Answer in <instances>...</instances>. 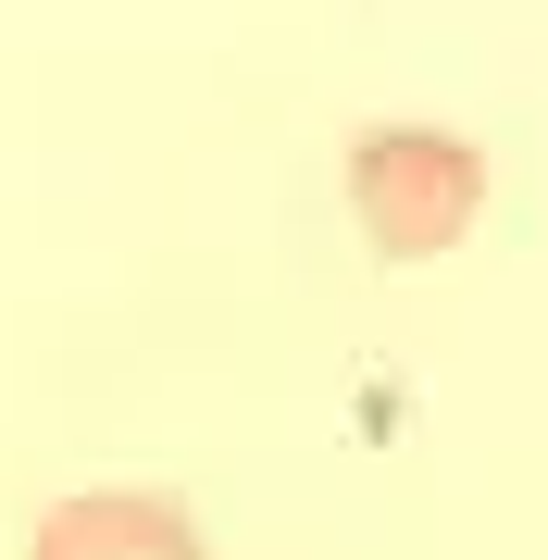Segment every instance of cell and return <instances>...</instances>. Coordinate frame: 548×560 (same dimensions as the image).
<instances>
[{
  "mask_svg": "<svg viewBox=\"0 0 548 560\" xmlns=\"http://www.w3.org/2000/svg\"><path fill=\"white\" fill-rule=\"evenodd\" d=\"M487 212V150L462 125H362L349 138V224L386 261H436Z\"/></svg>",
  "mask_w": 548,
  "mask_h": 560,
  "instance_id": "cell-1",
  "label": "cell"
},
{
  "mask_svg": "<svg viewBox=\"0 0 548 560\" xmlns=\"http://www.w3.org/2000/svg\"><path fill=\"white\" fill-rule=\"evenodd\" d=\"M25 560H212V548L187 523V499H163V486H88L38 523Z\"/></svg>",
  "mask_w": 548,
  "mask_h": 560,
  "instance_id": "cell-2",
  "label": "cell"
}]
</instances>
